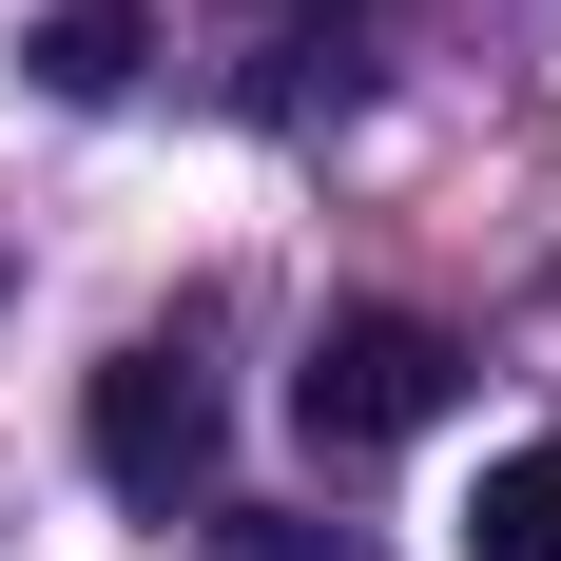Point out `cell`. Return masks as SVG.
<instances>
[{
    "instance_id": "6da1fadb",
    "label": "cell",
    "mask_w": 561,
    "mask_h": 561,
    "mask_svg": "<svg viewBox=\"0 0 561 561\" xmlns=\"http://www.w3.org/2000/svg\"><path fill=\"white\" fill-rule=\"evenodd\" d=\"M446 388H465V348L426 310H330L310 368H290V426L310 446H407V426H446Z\"/></svg>"
},
{
    "instance_id": "7a4b0ae2",
    "label": "cell",
    "mask_w": 561,
    "mask_h": 561,
    "mask_svg": "<svg viewBox=\"0 0 561 561\" xmlns=\"http://www.w3.org/2000/svg\"><path fill=\"white\" fill-rule=\"evenodd\" d=\"M78 446H98V484L174 504V484H214V388H194L174 348H116V368H98V407H78Z\"/></svg>"
},
{
    "instance_id": "3957f363",
    "label": "cell",
    "mask_w": 561,
    "mask_h": 561,
    "mask_svg": "<svg viewBox=\"0 0 561 561\" xmlns=\"http://www.w3.org/2000/svg\"><path fill=\"white\" fill-rule=\"evenodd\" d=\"M465 561H561V446H504L484 504H465Z\"/></svg>"
},
{
    "instance_id": "277c9868",
    "label": "cell",
    "mask_w": 561,
    "mask_h": 561,
    "mask_svg": "<svg viewBox=\"0 0 561 561\" xmlns=\"http://www.w3.org/2000/svg\"><path fill=\"white\" fill-rule=\"evenodd\" d=\"M136 78V0H58L39 20V98H116Z\"/></svg>"
},
{
    "instance_id": "5b68a950",
    "label": "cell",
    "mask_w": 561,
    "mask_h": 561,
    "mask_svg": "<svg viewBox=\"0 0 561 561\" xmlns=\"http://www.w3.org/2000/svg\"><path fill=\"white\" fill-rule=\"evenodd\" d=\"M252 561H368V542H348V523H272Z\"/></svg>"
}]
</instances>
